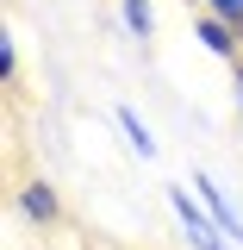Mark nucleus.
I'll return each mask as SVG.
<instances>
[{"label": "nucleus", "instance_id": "obj_4", "mask_svg": "<svg viewBox=\"0 0 243 250\" xmlns=\"http://www.w3.org/2000/svg\"><path fill=\"white\" fill-rule=\"evenodd\" d=\"M19 213H25L31 225H56V219H62L56 188H50V182H25V188H19Z\"/></svg>", "mask_w": 243, "mask_h": 250}, {"label": "nucleus", "instance_id": "obj_6", "mask_svg": "<svg viewBox=\"0 0 243 250\" xmlns=\"http://www.w3.org/2000/svg\"><path fill=\"white\" fill-rule=\"evenodd\" d=\"M119 19L131 38H150L156 31V0H119Z\"/></svg>", "mask_w": 243, "mask_h": 250}, {"label": "nucleus", "instance_id": "obj_8", "mask_svg": "<svg viewBox=\"0 0 243 250\" xmlns=\"http://www.w3.org/2000/svg\"><path fill=\"white\" fill-rule=\"evenodd\" d=\"M206 6H212L218 19H231V25H237V31H243V0H206Z\"/></svg>", "mask_w": 243, "mask_h": 250}, {"label": "nucleus", "instance_id": "obj_3", "mask_svg": "<svg viewBox=\"0 0 243 250\" xmlns=\"http://www.w3.org/2000/svg\"><path fill=\"white\" fill-rule=\"evenodd\" d=\"M193 38H200V50H212V57H224V62H231V57H237V38H243V31L231 25V19H218L212 6H206V13L193 19Z\"/></svg>", "mask_w": 243, "mask_h": 250}, {"label": "nucleus", "instance_id": "obj_9", "mask_svg": "<svg viewBox=\"0 0 243 250\" xmlns=\"http://www.w3.org/2000/svg\"><path fill=\"white\" fill-rule=\"evenodd\" d=\"M237 106H243V62H237Z\"/></svg>", "mask_w": 243, "mask_h": 250}, {"label": "nucleus", "instance_id": "obj_5", "mask_svg": "<svg viewBox=\"0 0 243 250\" xmlns=\"http://www.w3.org/2000/svg\"><path fill=\"white\" fill-rule=\"evenodd\" d=\"M112 125L125 131V144H131V150L144 156V163H156V156H162V144L150 138V125L137 119V106H112Z\"/></svg>", "mask_w": 243, "mask_h": 250}, {"label": "nucleus", "instance_id": "obj_1", "mask_svg": "<svg viewBox=\"0 0 243 250\" xmlns=\"http://www.w3.org/2000/svg\"><path fill=\"white\" fill-rule=\"evenodd\" d=\"M168 207H175V219H181V238L193 250H237L224 231H218V219L206 213V207H193V194L187 188H168Z\"/></svg>", "mask_w": 243, "mask_h": 250}, {"label": "nucleus", "instance_id": "obj_2", "mask_svg": "<svg viewBox=\"0 0 243 250\" xmlns=\"http://www.w3.org/2000/svg\"><path fill=\"white\" fill-rule=\"evenodd\" d=\"M193 194H200V207H206V213L218 219V231H224L231 244H243V219H237V207H231V200L218 194V182L206 175V169H193Z\"/></svg>", "mask_w": 243, "mask_h": 250}, {"label": "nucleus", "instance_id": "obj_7", "mask_svg": "<svg viewBox=\"0 0 243 250\" xmlns=\"http://www.w3.org/2000/svg\"><path fill=\"white\" fill-rule=\"evenodd\" d=\"M19 75V44H13V31H0V82H13Z\"/></svg>", "mask_w": 243, "mask_h": 250}]
</instances>
